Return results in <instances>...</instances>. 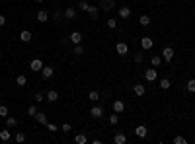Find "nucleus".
Returning <instances> with one entry per match:
<instances>
[{"mask_svg":"<svg viewBox=\"0 0 195 144\" xmlns=\"http://www.w3.org/2000/svg\"><path fill=\"white\" fill-rule=\"evenodd\" d=\"M30 68L33 72H41V70H43V63H41V59H33L30 63Z\"/></svg>","mask_w":195,"mask_h":144,"instance_id":"f257e3e1","label":"nucleus"},{"mask_svg":"<svg viewBox=\"0 0 195 144\" xmlns=\"http://www.w3.org/2000/svg\"><path fill=\"white\" fill-rule=\"evenodd\" d=\"M162 59L166 60V63H170V60L174 59V49L172 47H164L162 49Z\"/></svg>","mask_w":195,"mask_h":144,"instance_id":"f03ea898","label":"nucleus"},{"mask_svg":"<svg viewBox=\"0 0 195 144\" xmlns=\"http://www.w3.org/2000/svg\"><path fill=\"white\" fill-rule=\"evenodd\" d=\"M152 45H154V41H152L150 37H143V39H140V47H143L144 51H148V49H152Z\"/></svg>","mask_w":195,"mask_h":144,"instance_id":"7ed1b4c3","label":"nucleus"},{"mask_svg":"<svg viewBox=\"0 0 195 144\" xmlns=\"http://www.w3.org/2000/svg\"><path fill=\"white\" fill-rule=\"evenodd\" d=\"M99 6H102V10H105V12H109L111 8L115 6V0H102L99 2Z\"/></svg>","mask_w":195,"mask_h":144,"instance_id":"20e7f679","label":"nucleus"},{"mask_svg":"<svg viewBox=\"0 0 195 144\" xmlns=\"http://www.w3.org/2000/svg\"><path fill=\"white\" fill-rule=\"evenodd\" d=\"M70 41H72L74 45H80L82 43V33L80 31H72V33H70Z\"/></svg>","mask_w":195,"mask_h":144,"instance_id":"39448f33","label":"nucleus"},{"mask_svg":"<svg viewBox=\"0 0 195 144\" xmlns=\"http://www.w3.org/2000/svg\"><path fill=\"white\" fill-rule=\"evenodd\" d=\"M113 111L115 113H123V111H125V103H123L121 100H115L113 101Z\"/></svg>","mask_w":195,"mask_h":144,"instance_id":"423d86ee","label":"nucleus"},{"mask_svg":"<svg viewBox=\"0 0 195 144\" xmlns=\"http://www.w3.org/2000/svg\"><path fill=\"white\" fill-rule=\"evenodd\" d=\"M115 51H117V55H127V53H129V47H127L125 43H117L115 45Z\"/></svg>","mask_w":195,"mask_h":144,"instance_id":"0eeeda50","label":"nucleus"},{"mask_svg":"<svg viewBox=\"0 0 195 144\" xmlns=\"http://www.w3.org/2000/svg\"><path fill=\"white\" fill-rule=\"evenodd\" d=\"M90 115H92L94 119H99V117L103 115V109H102V107H98V105H94V107L90 109Z\"/></svg>","mask_w":195,"mask_h":144,"instance_id":"6e6552de","label":"nucleus"},{"mask_svg":"<svg viewBox=\"0 0 195 144\" xmlns=\"http://www.w3.org/2000/svg\"><path fill=\"white\" fill-rule=\"evenodd\" d=\"M146 133H148V130H146V127H144V125H139V127L135 129V134H137L139 138H144V136H146Z\"/></svg>","mask_w":195,"mask_h":144,"instance_id":"1a4fd4ad","label":"nucleus"},{"mask_svg":"<svg viewBox=\"0 0 195 144\" xmlns=\"http://www.w3.org/2000/svg\"><path fill=\"white\" fill-rule=\"evenodd\" d=\"M156 76H158V74H156V68H148L146 72H144V78H146L148 82H152V80H156Z\"/></svg>","mask_w":195,"mask_h":144,"instance_id":"9d476101","label":"nucleus"},{"mask_svg":"<svg viewBox=\"0 0 195 144\" xmlns=\"http://www.w3.org/2000/svg\"><path fill=\"white\" fill-rule=\"evenodd\" d=\"M64 18L66 20H74V16H76V10H74V8L72 6H68V8H66V10H64Z\"/></svg>","mask_w":195,"mask_h":144,"instance_id":"9b49d317","label":"nucleus"},{"mask_svg":"<svg viewBox=\"0 0 195 144\" xmlns=\"http://www.w3.org/2000/svg\"><path fill=\"white\" fill-rule=\"evenodd\" d=\"M119 16H121L123 20L131 18V10H129V8H127V6H121V8H119Z\"/></svg>","mask_w":195,"mask_h":144,"instance_id":"f8f14e48","label":"nucleus"},{"mask_svg":"<svg viewBox=\"0 0 195 144\" xmlns=\"http://www.w3.org/2000/svg\"><path fill=\"white\" fill-rule=\"evenodd\" d=\"M20 41H24V43H30V41H31V33H30L27 29H24L22 33H20Z\"/></svg>","mask_w":195,"mask_h":144,"instance_id":"ddd939ff","label":"nucleus"},{"mask_svg":"<svg viewBox=\"0 0 195 144\" xmlns=\"http://www.w3.org/2000/svg\"><path fill=\"white\" fill-rule=\"evenodd\" d=\"M35 121L39 123V125H47V115H45V113H39V111H37V115H35Z\"/></svg>","mask_w":195,"mask_h":144,"instance_id":"4468645a","label":"nucleus"},{"mask_svg":"<svg viewBox=\"0 0 195 144\" xmlns=\"http://www.w3.org/2000/svg\"><path fill=\"white\" fill-rule=\"evenodd\" d=\"M53 72H55V70H53L51 66H43V70H41V74H43V78H45V80H49V78L53 76Z\"/></svg>","mask_w":195,"mask_h":144,"instance_id":"2eb2a0df","label":"nucleus"},{"mask_svg":"<svg viewBox=\"0 0 195 144\" xmlns=\"http://www.w3.org/2000/svg\"><path fill=\"white\" fill-rule=\"evenodd\" d=\"M49 20V14L45 10H41V12H37V22H41V23H45Z\"/></svg>","mask_w":195,"mask_h":144,"instance_id":"dca6fc26","label":"nucleus"},{"mask_svg":"<svg viewBox=\"0 0 195 144\" xmlns=\"http://www.w3.org/2000/svg\"><path fill=\"white\" fill-rule=\"evenodd\" d=\"M113 142H115V144H125V142H127V136L119 133V134H115V136H113Z\"/></svg>","mask_w":195,"mask_h":144,"instance_id":"f3484780","label":"nucleus"},{"mask_svg":"<svg viewBox=\"0 0 195 144\" xmlns=\"http://www.w3.org/2000/svg\"><path fill=\"white\" fill-rule=\"evenodd\" d=\"M47 100H49V101H57V100H59V92H55V90H49V92H47Z\"/></svg>","mask_w":195,"mask_h":144,"instance_id":"a211bd4d","label":"nucleus"},{"mask_svg":"<svg viewBox=\"0 0 195 144\" xmlns=\"http://www.w3.org/2000/svg\"><path fill=\"white\" fill-rule=\"evenodd\" d=\"M133 92H135V96H144V86L143 84H135Z\"/></svg>","mask_w":195,"mask_h":144,"instance_id":"6ab92c4d","label":"nucleus"},{"mask_svg":"<svg viewBox=\"0 0 195 144\" xmlns=\"http://www.w3.org/2000/svg\"><path fill=\"white\" fill-rule=\"evenodd\" d=\"M16 84H18V86H20V88H24V86H26V84H27V78H26V76H24V74H20V76H18V78H16Z\"/></svg>","mask_w":195,"mask_h":144,"instance_id":"aec40b11","label":"nucleus"},{"mask_svg":"<svg viewBox=\"0 0 195 144\" xmlns=\"http://www.w3.org/2000/svg\"><path fill=\"white\" fill-rule=\"evenodd\" d=\"M88 14H90V18H92V20H98V6H90L88 8Z\"/></svg>","mask_w":195,"mask_h":144,"instance_id":"412c9836","label":"nucleus"},{"mask_svg":"<svg viewBox=\"0 0 195 144\" xmlns=\"http://www.w3.org/2000/svg\"><path fill=\"white\" fill-rule=\"evenodd\" d=\"M12 138V134H10V130H0V140H4V142H8Z\"/></svg>","mask_w":195,"mask_h":144,"instance_id":"4be33fe9","label":"nucleus"},{"mask_svg":"<svg viewBox=\"0 0 195 144\" xmlns=\"http://www.w3.org/2000/svg\"><path fill=\"white\" fill-rule=\"evenodd\" d=\"M6 125L10 127V129H14V127H18V119H14V117H6Z\"/></svg>","mask_w":195,"mask_h":144,"instance_id":"5701e85b","label":"nucleus"},{"mask_svg":"<svg viewBox=\"0 0 195 144\" xmlns=\"http://www.w3.org/2000/svg\"><path fill=\"white\" fill-rule=\"evenodd\" d=\"M74 140H76L78 144H86V142H88V138H86V134H76Z\"/></svg>","mask_w":195,"mask_h":144,"instance_id":"b1692460","label":"nucleus"},{"mask_svg":"<svg viewBox=\"0 0 195 144\" xmlns=\"http://www.w3.org/2000/svg\"><path fill=\"white\" fill-rule=\"evenodd\" d=\"M88 100H90V101H98V100H99V93L96 92V90H92V92L88 93Z\"/></svg>","mask_w":195,"mask_h":144,"instance_id":"393cba45","label":"nucleus"},{"mask_svg":"<svg viewBox=\"0 0 195 144\" xmlns=\"http://www.w3.org/2000/svg\"><path fill=\"white\" fill-rule=\"evenodd\" d=\"M139 23H140V26H144V27H146L148 23H150V18H148V16H140V18H139Z\"/></svg>","mask_w":195,"mask_h":144,"instance_id":"a878e982","label":"nucleus"},{"mask_svg":"<svg viewBox=\"0 0 195 144\" xmlns=\"http://www.w3.org/2000/svg\"><path fill=\"white\" fill-rule=\"evenodd\" d=\"M170 86H172V84H170L168 78H162V80H160V88H162V90H168Z\"/></svg>","mask_w":195,"mask_h":144,"instance_id":"bb28decb","label":"nucleus"},{"mask_svg":"<svg viewBox=\"0 0 195 144\" xmlns=\"http://www.w3.org/2000/svg\"><path fill=\"white\" fill-rule=\"evenodd\" d=\"M8 113H10V111H8V107L0 103V117H8Z\"/></svg>","mask_w":195,"mask_h":144,"instance_id":"cd10ccee","label":"nucleus"},{"mask_svg":"<svg viewBox=\"0 0 195 144\" xmlns=\"http://www.w3.org/2000/svg\"><path fill=\"white\" fill-rule=\"evenodd\" d=\"M27 115H31V117H35V115H37V107H35V105H30V107H27Z\"/></svg>","mask_w":195,"mask_h":144,"instance_id":"c85d7f7f","label":"nucleus"},{"mask_svg":"<svg viewBox=\"0 0 195 144\" xmlns=\"http://www.w3.org/2000/svg\"><path fill=\"white\" fill-rule=\"evenodd\" d=\"M150 63H152V66H154V68H156V66H160V57H158V55H154Z\"/></svg>","mask_w":195,"mask_h":144,"instance_id":"c756f323","label":"nucleus"},{"mask_svg":"<svg viewBox=\"0 0 195 144\" xmlns=\"http://www.w3.org/2000/svg\"><path fill=\"white\" fill-rule=\"evenodd\" d=\"M16 142H20V144L26 142V134H24V133H18V134H16Z\"/></svg>","mask_w":195,"mask_h":144,"instance_id":"7c9ffc66","label":"nucleus"},{"mask_svg":"<svg viewBox=\"0 0 195 144\" xmlns=\"http://www.w3.org/2000/svg\"><path fill=\"white\" fill-rule=\"evenodd\" d=\"M107 27H111V29H115V27H117V22H115L113 18H109V20H107Z\"/></svg>","mask_w":195,"mask_h":144,"instance_id":"2f4dec72","label":"nucleus"},{"mask_svg":"<svg viewBox=\"0 0 195 144\" xmlns=\"http://www.w3.org/2000/svg\"><path fill=\"white\" fill-rule=\"evenodd\" d=\"M187 92H191V93L195 92V80H189L187 82Z\"/></svg>","mask_w":195,"mask_h":144,"instance_id":"473e14b6","label":"nucleus"},{"mask_svg":"<svg viewBox=\"0 0 195 144\" xmlns=\"http://www.w3.org/2000/svg\"><path fill=\"white\" fill-rule=\"evenodd\" d=\"M117 123H119L117 115H109V125H117Z\"/></svg>","mask_w":195,"mask_h":144,"instance_id":"72a5a7b5","label":"nucleus"},{"mask_svg":"<svg viewBox=\"0 0 195 144\" xmlns=\"http://www.w3.org/2000/svg\"><path fill=\"white\" fill-rule=\"evenodd\" d=\"M78 6H80V8H82V10H86V12H88V8H90V4H88V2H86V0H80V4H78Z\"/></svg>","mask_w":195,"mask_h":144,"instance_id":"f704fd0d","label":"nucleus"},{"mask_svg":"<svg viewBox=\"0 0 195 144\" xmlns=\"http://www.w3.org/2000/svg\"><path fill=\"white\" fill-rule=\"evenodd\" d=\"M47 129L51 130V133H57V130H59V127H57V125H53V123H47Z\"/></svg>","mask_w":195,"mask_h":144,"instance_id":"c9c22d12","label":"nucleus"},{"mask_svg":"<svg viewBox=\"0 0 195 144\" xmlns=\"http://www.w3.org/2000/svg\"><path fill=\"white\" fill-rule=\"evenodd\" d=\"M82 53H84L82 45H76V47H74V55H82Z\"/></svg>","mask_w":195,"mask_h":144,"instance_id":"e433bc0d","label":"nucleus"},{"mask_svg":"<svg viewBox=\"0 0 195 144\" xmlns=\"http://www.w3.org/2000/svg\"><path fill=\"white\" fill-rule=\"evenodd\" d=\"M174 142H176V144H185L187 140H185L184 136H176V138H174Z\"/></svg>","mask_w":195,"mask_h":144,"instance_id":"4c0bfd02","label":"nucleus"},{"mask_svg":"<svg viewBox=\"0 0 195 144\" xmlns=\"http://www.w3.org/2000/svg\"><path fill=\"white\" fill-rule=\"evenodd\" d=\"M135 63H143V53H137L135 55Z\"/></svg>","mask_w":195,"mask_h":144,"instance_id":"58836bf2","label":"nucleus"},{"mask_svg":"<svg viewBox=\"0 0 195 144\" xmlns=\"http://www.w3.org/2000/svg\"><path fill=\"white\" fill-rule=\"evenodd\" d=\"M70 129H72V127H70V125H68V123H64V125H63V127H61V130H64V133H68V130H70Z\"/></svg>","mask_w":195,"mask_h":144,"instance_id":"ea45409f","label":"nucleus"},{"mask_svg":"<svg viewBox=\"0 0 195 144\" xmlns=\"http://www.w3.org/2000/svg\"><path fill=\"white\" fill-rule=\"evenodd\" d=\"M39 101H43V93H35V103H39Z\"/></svg>","mask_w":195,"mask_h":144,"instance_id":"a19ab883","label":"nucleus"},{"mask_svg":"<svg viewBox=\"0 0 195 144\" xmlns=\"http://www.w3.org/2000/svg\"><path fill=\"white\" fill-rule=\"evenodd\" d=\"M4 23H6V18H4V16H2V14H0V27H2V26H4Z\"/></svg>","mask_w":195,"mask_h":144,"instance_id":"79ce46f5","label":"nucleus"},{"mask_svg":"<svg viewBox=\"0 0 195 144\" xmlns=\"http://www.w3.org/2000/svg\"><path fill=\"white\" fill-rule=\"evenodd\" d=\"M53 18H55V20H61V18H63V14H61V12H55V16H53Z\"/></svg>","mask_w":195,"mask_h":144,"instance_id":"37998d69","label":"nucleus"},{"mask_svg":"<svg viewBox=\"0 0 195 144\" xmlns=\"http://www.w3.org/2000/svg\"><path fill=\"white\" fill-rule=\"evenodd\" d=\"M35 2H43V0H35Z\"/></svg>","mask_w":195,"mask_h":144,"instance_id":"c03bdc74","label":"nucleus"},{"mask_svg":"<svg viewBox=\"0 0 195 144\" xmlns=\"http://www.w3.org/2000/svg\"><path fill=\"white\" fill-rule=\"evenodd\" d=\"M0 103H2V97H0Z\"/></svg>","mask_w":195,"mask_h":144,"instance_id":"a18cd8bd","label":"nucleus"}]
</instances>
